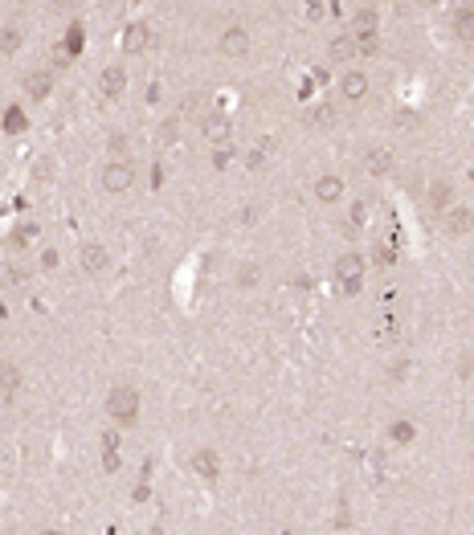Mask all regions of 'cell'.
<instances>
[{
    "label": "cell",
    "instance_id": "obj_1",
    "mask_svg": "<svg viewBox=\"0 0 474 535\" xmlns=\"http://www.w3.org/2000/svg\"><path fill=\"white\" fill-rule=\"evenodd\" d=\"M107 417L119 425H131L139 417V389H131V384H119V389L107 392Z\"/></svg>",
    "mask_w": 474,
    "mask_h": 535
},
{
    "label": "cell",
    "instance_id": "obj_2",
    "mask_svg": "<svg viewBox=\"0 0 474 535\" xmlns=\"http://www.w3.org/2000/svg\"><path fill=\"white\" fill-rule=\"evenodd\" d=\"M335 278H340L343 294H360V278H364V258L360 254H343L335 261Z\"/></svg>",
    "mask_w": 474,
    "mask_h": 535
},
{
    "label": "cell",
    "instance_id": "obj_3",
    "mask_svg": "<svg viewBox=\"0 0 474 535\" xmlns=\"http://www.w3.org/2000/svg\"><path fill=\"white\" fill-rule=\"evenodd\" d=\"M131 184H135V168L127 160H111L102 168V188L107 193H127Z\"/></svg>",
    "mask_w": 474,
    "mask_h": 535
},
{
    "label": "cell",
    "instance_id": "obj_4",
    "mask_svg": "<svg viewBox=\"0 0 474 535\" xmlns=\"http://www.w3.org/2000/svg\"><path fill=\"white\" fill-rule=\"evenodd\" d=\"M98 90H102V98H119L123 90H127V74H123V65H107L102 74H98Z\"/></svg>",
    "mask_w": 474,
    "mask_h": 535
},
{
    "label": "cell",
    "instance_id": "obj_5",
    "mask_svg": "<svg viewBox=\"0 0 474 535\" xmlns=\"http://www.w3.org/2000/svg\"><path fill=\"white\" fill-rule=\"evenodd\" d=\"M360 49H356V33H335L331 37V45H327V58L331 62H352Z\"/></svg>",
    "mask_w": 474,
    "mask_h": 535
},
{
    "label": "cell",
    "instance_id": "obj_6",
    "mask_svg": "<svg viewBox=\"0 0 474 535\" xmlns=\"http://www.w3.org/2000/svg\"><path fill=\"white\" fill-rule=\"evenodd\" d=\"M245 49H249V33H245L242 25H229V29L221 33V53H229V58H242Z\"/></svg>",
    "mask_w": 474,
    "mask_h": 535
},
{
    "label": "cell",
    "instance_id": "obj_7",
    "mask_svg": "<svg viewBox=\"0 0 474 535\" xmlns=\"http://www.w3.org/2000/svg\"><path fill=\"white\" fill-rule=\"evenodd\" d=\"M474 229V209H446V233L450 237H466Z\"/></svg>",
    "mask_w": 474,
    "mask_h": 535
},
{
    "label": "cell",
    "instance_id": "obj_8",
    "mask_svg": "<svg viewBox=\"0 0 474 535\" xmlns=\"http://www.w3.org/2000/svg\"><path fill=\"white\" fill-rule=\"evenodd\" d=\"M340 94L352 98V102H360V98L368 94V74H360V70H348L340 78Z\"/></svg>",
    "mask_w": 474,
    "mask_h": 535
},
{
    "label": "cell",
    "instance_id": "obj_9",
    "mask_svg": "<svg viewBox=\"0 0 474 535\" xmlns=\"http://www.w3.org/2000/svg\"><path fill=\"white\" fill-rule=\"evenodd\" d=\"M0 392H4V401H13L16 392H21V364L16 360L0 364Z\"/></svg>",
    "mask_w": 474,
    "mask_h": 535
},
{
    "label": "cell",
    "instance_id": "obj_10",
    "mask_svg": "<svg viewBox=\"0 0 474 535\" xmlns=\"http://www.w3.org/2000/svg\"><path fill=\"white\" fill-rule=\"evenodd\" d=\"M107 261H111L107 245H86V249H82V270H86V274H102Z\"/></svg>",
    "mask_w": 474,
    "mask_h": 535
},
{
    "label": "cell",
    "instance_id": "obj_11",
    "mask_svg": "<svg viewBox=\"0 0 474 535\" xmlns=\"http://www.w3.org/2000/svg\"><path fill=\"white\" fill-rule=\"evenodd\" d=\"M340 196H343V180H340V176H319V180H315V200L335 205Z\"/></svg>",
    "mask_w": 474,
    "mask_h": 535
},
{
    "label": "cell",
    "instance_id": "obj_12",
    "mask_svg": "<svg viewBox=\"0 0 474 535\" xmlns=\"http://www.w3.org/2000/svg\"><path fill=\"white\" fill-rule=\"evenodd\" d=\"M193 470L205 478V482H217V474H221V466H217V454L212 450H196L193 454Z\"/></svg>",
    "mask_w": 474,
    "mask_h": 535
},
{
    "label": "cell",
    "instance_id": "obj_13",
    "mask_svg": "<svg viewBox=\"0 0 474 535\" xmlns=\"http://www.w3.org/2000/svg\"><path fill=\"white\" fill-rule=\"evenodd\" d=\"M147 49V25H127L123 29V53H144Z\"/></svg>",
    "mask_w": 474,
    "mask_h": 535
},
{
    "label": "cell",
    "instance_id": "obj_14",
    "mask_svg": "<svg viewBox=\"0 0 474 535\" xmlns=\"http://www.w3.org/2000/svg\"><path fill=\"white\" fill-rule=\"evenodd\" d=\"M205 135H209L212 144L225 147L229 144V119L225 114H209V119H205Z\"/></svg>",
    "mask_w": 474,
    "mask_h": 535
},
{
    "label": "cell",
    "instance_id": "obj_15",
    "mask_svg": "<svg viewBox=\"0 0 474 535\" xmlns=\"http://www.w3.org/2000/svg\"><path fill=\"white\" fill-rule=\"evenodd\" d=\"M454 33H458V41H474V9H458L454 13Z\"/></svg>",
    "mask_w": 474,
    "mask_h": 535
},
{
    "label": "cell",
    "instance_id": "obj_16",
    "mask_svg": "<svg viewBox=\"0 0 474 535\" xmlns=\"http://www.w3.org/2000/svg\"><path fill=\"white\" fill-rule=\"evenodd\" d=\"M49 90H53V78H49V74H29V78H25V94L37 98V102L49 98Z\"/></svg>",
    "mask_w": 474,
    "mask_h": 535
},
{
    "label": "cell",
    "instance_id": "obj_17",
    "mask_svg": "<svg viewBox=\"0 0 474 535\" xmlns=\"http://www.w3.org/2000/svg\"><path fill=\"white\" fill-rule=\"evenodd\" d=\"M450 200H454V188H450V184H446V180H438V184H429V205H433V209H450Z\"/></svg>",
    "mask_w": 474,
    "mask_h": 535
},
{
    "label": "cell",
    "instance_id": "obj_18",
    "mask_svg": "<svg viewBox=\"0 0 474 535\" xmlns=\"http://www.w3.org/2000/svg\"><path fill=\"white\" fill-rule=\"evenodd\" d=\"M352 25H356L352 33H376V25H380V13H376L372 4H364V9L356 13V21H352Z\"/></svg>",
    "mask_w": 474,
    "mask_h": 535
},
{
    "label": "cell",
    "instance_id": "obj_19",
    "mask_svg": "<svg viewBox=\"0 0 474 535\" xmlns=\"http://www.w3.org/2000/svg\"><path fill=\"white\" fill-rule=\"evenodd\" d=\"M368 168H372L376 176L392 172V151H389V147H372V151H368Z\"/></svg>",
    "mask_w": 474,
    "mask_h": 535
},
{
    "label": "cell",
    "instance_id": "obj_20",
    "mask_svg": "<svg viewBox=\"0 0 474 535\" xmlns=\"http://www.w3.org/2000/svg\"><path fill=\"white\" fill-rule=\"evenodd\" d=\"M389 438L397 441V445H409V441L417 438V429H413V421H405V417H397V421L389 425Z\"/></svg>",
    "mask_w": 474,
    "mask_h": 535
},
{
    "label": "cell",
    "instance_id": "obj_21",
    "mask_svg": "<svg viewBox=\"0 0 474 535\" xmlns=\"http://www.w3.org/2000/svg\"><path fill=\"white\" fill-rule=\"evenodd\" d=\"M258 282H262V266L258 261H242V266H237V286L249 291V286H258Z\"/></svg>",
    "mask_w": 474,
    "mask_h": 535
},
{
    "label": "cell",
    "instance_id": "obj_22",
    "mask_svg": "<svg viewBox=\"0 0 474 535\" xmlns=\"http://www.w3.org/2000/svg\"><path fill=\"white\" fill-rule=\"evenodd\" d=\"M21 49V29L16 25H4L0 29V53H16Z\"/></svg>",
    "mask_w": 474,
    "mask_h": 535
},
{
    "label": "cell",
    "instance_id": "obj_23",
    "mask_svg": "<svg viewBox=\"0 0 474 535\" xmlns=\"http://www.w3.org/2000/svg\"><path fill=\"white\" fill-rule=\"evenodd\" d=\"M311 123H315V127H331V123H335V107H315V111H311Z\"/></svg>",
    "mask_w": 474,
    "mask_h": 535
},
{
    "label": "cell",
    "instance_id": "obj_24",
    "mask_svg": "<svg viewBox=\"0 0 474 535\" xmlns=\"http://www.w3.org/2000/svg\"><path fill=\"white\" fill-rule=\"evenodd\" d=\"M405 376H409V360L405 356L389 360V380H405Z\"/></svg>",
    "mask_w": 474,
    "mask_h": 535
},
{
    "label": "cell",
    "instance_id": "obj_25",
    "mask_svg": "<svg viewBox=\"0 0 474 535\" xmlns=\"http://www.w3.org/2000/svg\"><path fill=\"white\" fill-rule=\"evenodd\" d=\"M364 221H368V200H356V205H352V217H348V225H364Z\"/></svg>",
    "mask_w": 474,
    "mask_h": 535
},
{
    "label": "cell",
    "instance_id": "obj_26",
    "mask_svg": "<svg viewBox=\"0 0 474 535\" xmlns=\"http://www.w3.org/2000/svg\"><path fill=\"white\" fill-rule=\"evenodd\" d=\"M119 466H123V458H119V450H102V470H107V474H114Z\"/></svg>",
    "mask_w": 474,
    "mask_h": 535
},
{
    "label": "cell",
    "instance_id": "obj_27",
    "mask_svg": "<svg viewBox=\"0 0 474 535\" xmlns=\"http://www.w3.org/2000/svg\"><path fill=\"white\" fill-rule=\"evenodd\" d=\"M62 266V254L58 249H41V270H58Z\"/></svg>",
    "mask_w": 474,
    "mask_h": 535
},
{
    "label": "cell",
    "instance_id": "obj_28",
    "mask_svg": "<svg viewBox=\"0 0 474 535\" xmlns=\"http://www.w3.org/2000/svg\"><path fill=\"white\" fill-rule=\"evenodd\" d=\"M458 376H462V380L474 376V356H470V352H462V356H458Z\"/></svg>",
    "mask_w": 474,
    "mask_h": 535
},
{
    "label": "cell",
    "instance_id": "obj_29",
    "mask_svg": "<svg viewBox=\"0 0 474 535\" xmlns=\"http://www.w3.org/2000/svg\"><path fill=\"white\" fill-rule=\"evenodd\" d=\"M107 147H111L114 156H123V151H127V135H123V131H114L111 139H107Z\"/></svg>",
    "mask_w": 474,
    "mask_h": 535
},
{
    "label": "cell",
    "instance_id": "obj_30",
    "mask_svg": "<svg viewBox=\"0 0 474 535\" xmlns=\"http://www.w3.org/2000/svg\"><path fill=\"white\" fill-rule=\"evenodd\" d=\"M245 168H249V172H262V168H266V151H249Z\"/></svg>",
    "mask_w": 474,
    "mask_h": 535
},
{
    "label": "cell",
    "instance_id": "obj_31",
    "mask_svg": "<svg viewBox=\"0 0 474 535\" xmlns=\"http://www.w3.org/2000/svg\"><path fill=\"white\" fill-rule=\"evenodd\" d=\"M21 282H25V270H21V266L4 270V286H21Z\"/></svg>",
    "mask_w": 474,
    "mask_h": 535
},
{
    "label": "cell",
    "instance_id": "obj_32",
    "mask_svg": "<svg viewBox=\"0 0 474 535\" xmlns=\"http://www.w3.org/2000/svg\"><path fill=\"white\" fill-rule=\"evenodd\" d=\"M323 9H327V0H307V16H311V21H319Z\"/></svg>",
    "mask_w": 474,
    "mask_h": 535
},
{
    "label": "cell",
    "instance_id": "obj_33",
    "mask_svg": "<svg viewBox=\"0 0 474 535\" xmlns=\"http://www.w3.org/2000/svg\"><path fill=\"white\" fill-rule=\"evenodd\" d=\"M229 156H233V151H229V147H221V151L212 156V168H229Z\"/></svg>",
    "mask_w": 474,
    "mask_h": 535
},
{
    "label": "cell",
    "instance_id": "obj_34",
    "mask_svg": "<svg viewBox=\"0 0 474 535\" xmlns=\"http://www.w3.org/2000/svg\"><path fill=\"white\" fill-rule=\"evenodd\" d=\"M21 123H25V119H21V111H9V114H4V127L21 131Z\"/></svg>",
    "mask_w": 474,
    "mask_h": 535
},
{
    "label": "cell",
    "instance_id": "obj_35",
    "mask_svg": "<svg viewBox=\"0 0 474 535\" xmlns=\"http://www.w3.org/2000/svg\"><path fill=\"white\" fill-rule=\"evenodd\" d=\"M413 123H417V114H413V111H401V114H397V127H413Z\"/></svg>",
    "mask_w": 474,
    "mask_h": 535
},
{
    "label": "cell",
    "instance_id": "obj_36",
    "mask_svg": "<svg viewBox=\"0 0 474 535\" xmlns=\"http://www.w3.org/2000/svg\"><path fill=\"white\" fill-rule=\"evenodd\" d=\"M184 111H188V114L200 111V94H188V98H184Z\"/></svg>",
    "mask_w": 474,
    "mask_h": 535
},
{
    "label": "cell",
    "instance_id": "obj_37",
    "mask_svg": "<svg viewBox=\"0 0 474 535\" xmlns=\"http://www.w3.org/2000/svg\"><path fill=\"white\" fill-rule=\"evenodd\" d=\"M49 172H53V168H49V160H41L37 168H33V176H37V180H49Z\"/></svg>",
    "mask_w": 474,
    "mask_h": 535
},
{
    "label": "cell",
    "instance_id": "obj_38",
    "mask_svg": "<svg viewBox=\"0 0 474 535\" xmlns=\"http://www.w3.org/2000/svg\"><path fill=\"white\" fill-rule=\"evenodd\" d=\"M119 445V433H102V450H114Z\"/></svg>",
    "mask_w": 474,
    "mask_h": 535
}]
</instances>
